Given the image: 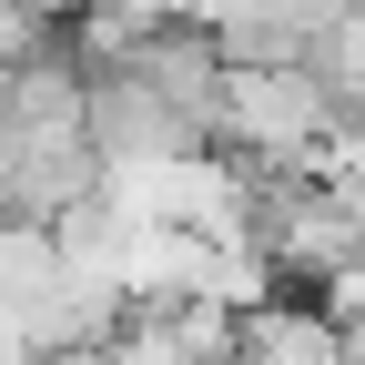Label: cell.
I'll return each instance as SVG.
<instances>
[{"instance_id":"obj_1","label":"cell","mask_w":365,"mask_h":365,"mask_svg":"<svg viewBox=\"0 0 365 365\" xmlns=\"http://www.w3.org/2000/svg\"><path fill=\"white\" fill-rule=\"evenodd\" d=\"M345 122L335 81L314 61H223V102H213V143L254 163V173H314V153H325V132Z\"/></svg>"},{"instance_id":"obj_2","label":"cell","mask_w":365,"mask_h":365,"mask_svg":"<svg viewBox=\"0 0 365 365\" xmlns=\"http://www.w3.org/2000/svg\"><path fill=\"white\" fill-rule=\"evenodd\" d=\"M81 132H91L102 163H163V153H193L203 143V132L182 122L153 81H132L122 61H102V71L81 81Z\"/></svg>"},{"instance_id":"obj_3","label":"cell","mask_w":365,"mask_h":365,"mask_svg":"<svg viewBox=\"0 0 365 365\" xmlns=\"http://www.w3.org/2000/svg\"><path fill=\"white\" fill-rule=\"evenodd\" d=\"M234 325L244 314H223L203 294H163V304H122L112 355L122 365H234Z\"/></svg>"},{"instance_id":"obj_4","label":"cell","mask_w":365,"mask_h":365,"mask_svg":"<svg viewBox=\"0 0 365 365\" xmlns=\"http://www.w3.org/2000/svg\"><path fill=\"white\" fill-rule=\"evenodd\" d=\"M335 345H345V365H365V304H345V314H335Z\"/></svg>"}]
</instances>
